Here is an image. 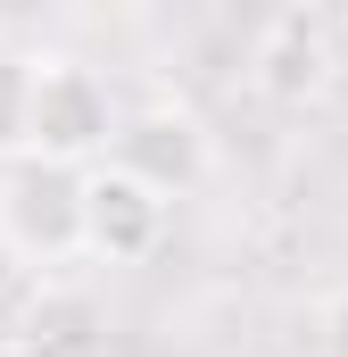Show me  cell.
Segmentation results:
<instances>
[{"label": "cell", "instance_id": "8992f818", "mask_svg": "<svg viewBox=\"0 0 348 357\" xmlns=\"http://www.w3.org/2000/svg\"><path fill=\"white\" fill-rule=\"evenodd\" d=\"M8 357H100V307L91 291H75L67 274H50L25 316L8 324Z\"/></svg>", "mask_w": 348, "mask_h": 357}, {"label": "cell", "instance_id": "277c9868", "mask_svg": "<svg viewBox=\"0 0 348 357\" xmlns=\"http://www.w3.org/2000/svg\"><path fill=\"white\" fill-rule=\"evenodd\" d=\"M166 241V199L141 191L125 167H84V258L100 266H141Z\"/></svg>", "mask_w": 348, "mask_h": 357}, {"label": "cell", "instance_id": "ba28073f", "mask_svg": "<svg viewBox=\"0 0 348 357\" xmlns=\"http://www.w3.org/2000/svg\"><path fill=\"white\" fill-rule=\"evenodd\" d=\"M315 357H348V291H332L315 316Z\"/></svg>", "mask_w": 348, "mask_h": 357}, {"label": "cell", "instance_id": "52a82bcc", "mask_svg": "<svg viewBox=\"0 0 348 357\" xmlns=\"http://www.w3.org/2000/svg\"><path fill=\"white\" fill-rule=\"evenodd\" d=\"M25 84H33V50L0 42V158H25Z\"/></svg>", "mask_w": 348, "mask_h": 357}, {"label": "cell", "instance_id": "7a4b0ae2", "mask_svg": "<svg viewBox=\"0 0 348 357\" xmlns=\"http://www.w3.org/2000/svg\"><path fill=\"white\" fill-rule=\"evenodd\" d=\"M0 250L25 258V266H42V282L58 266H75L84 258V175L17 158L0 175Z\"/></svg>", "mask_w": 348, "mask_h": 357}, {"label": "cell", "instance_id": "5b68a950", "mask_svg": "<svg viewBox=\"0 0 348 357\" xmlns=\"http://www.w3.org/2000/svg\"><path fill=\"white\" fill-rule=\"evenodd\" d=\"M249 84H258L265 100H282V108L315 100V91L332 84V25H324V17H307V8L265 17L258 42H249Z\"/></svg>", "mask_w": 348, "mask_h": 357}, {"label": "cell", "instance_id": "6da1fadb", "mask_svg": "<svg viewBox=\"0 0 348 357\" xmlns=\"http://www.w3.org/2000/svg\"><path fill=\"white\" fill-rule=\"evenodd\" d=\"M116 91L100 67L84 59H33V84H25V158H42V167H67V175H84L108 158V142H116Z\"/></svg>", "mask_w": 348, "mask_h": 357}, {"label": "cell", "instance_id": "3957f363", "mask_svg": "<svg viewBox=\"0 0 348 357\" xmlns=\"http://www.w3.org/2000/svg\"><path fill=\"white\" fill-rule=\"evenodd\" d=\"M108 167H125V175L141 183V191H158V199H182L191 183L207 175V133H199V116H191V108L150 100V108L116 116Z\"/></svg>", "mask_w": 348, "mask_h": 357}]
</instances>
